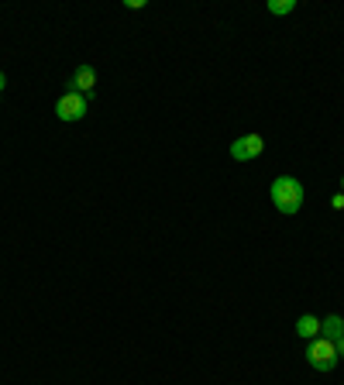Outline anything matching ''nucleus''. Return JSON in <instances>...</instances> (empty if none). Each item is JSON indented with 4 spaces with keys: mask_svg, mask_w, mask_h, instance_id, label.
<instances>
[{
    "mask_svg": "<svg viewBox=\"0 0 344 385\" xmlns=\"http://www.w3.org/2000/svg\"><path fill=\"white\" fill-rule=\"evenodd\" d=\"M341 192H344V179H341Z\"/></svg>",
    "mask_w": 344,
    "mask_h": 385,
    "instance_id": "12",
    "label": "nucleus"
},
{
    "mask_svg": "<svg viewBox=\"0 0 344 385\" xmlns=\"http://www.w3.org/2000/svg\"><path fill=\"white\" fill-rule=\"evenodd\" d=\"M4 86H7V76H4V73H0V90H4Z\"/></svg>",
    "mask_w": 344,
    "mask_h": 385,
    "instance_id": "11",
    "label": "nucleus"
},
{
    "mask_svg": "<svg viewBox=\"0 0 344 385\" xmlns=\"http://www.w3.org/2000/svg\"><path fill=\"white\" fill-rule=\"evenodd\" d=\"M306 361L310 368H317V371H334L338 368V347L324 341V337H313V341H306Z\"/></svg>",
    "mask_w": 344,
    "mask_h": 385,
    "instance_id": "2",
    "label": "nucleus"
},
{
    "mask_svg": "<svg viewBox=\"0 0 344 385\" xmlns=\"http://www.w3.org/2000/svg\"><path fill=\"white\" fill-rule=\"evenodd\" d=\"M334 347H338V358H344V334L338 337V341H334Z\"/></svg>",
    "mask_w": 344,
    "mask_h": 385,
    "instance_id": "10",
    "label": "nucleus"
},
{
    "mask_svg": "<svg viewBox=\"0 0 344 385\" xmlns=\"http://www.w3.org/2000/svg\"><path fill=\"white\" fill-rule=\"evenodd\" d=\"M341 334H344V320L338 317V313H330V317H324V320H320V337H324V341H330V344H334Z\"/></svg>",
    "mask_w": 344,
    "mask_h": 385,
    "instance_id": "6",
    "label": "nucleus"
},
{
    "mask_svg": "<svg viewBox=\"0 0 344 385\" xmlns=\"http://www.w3.org/2000/svg\"><path fill=\"white\" fill-rule=\"evenodd\" d=\"M268 11L279 14V18H283V14H293V11H296V0H268Z\"/></svg>",
    "mask_w": 344,
    "mask_h": 385,
    "instance_id": "8",
    "label": "nucleus"
},
{
    "mask_svg": "<svg viewBox=\"0 0 344 385\" xmlns=\"http://www.w3.org/2000/svg\"><path fill=\"white\" fill-rule=\"evenodd\" d=\"M86 111H90V96L76 93V90H69V93H62L56 100V117H59V120H66V124H76V120H83Z\"/></svg>",
    "mask_w": 344,
    "mask_h": 385,
    "instance_id": "3",
    "label": "nucleus"
},
{
    "mask_svg": "<svg viewBox=\"0 0 344 385\" xmlns=\"http://www.w3.org/2000/svg\"><path fill=\"white\" fill-rule=\"evenodd\" d=\"M262 152H265V138L262 135H241V138H234L228 148V155L234 162H255Z\"/></svg>",
    "mask_w": 344,
    "mask_h": 385,
    "instance_id": "4",
    "label": "nucleus"
},
{
    "mask_svg": "<svg viewBox=\"0 0 344 385\" xmlns=\"http://www.w3.org/2000/svg\"><path fill=\"white\" fill-rule=\"evenodd\" d=\"M330 207H334V210H344V192H334V196H330Z\"/></svg>",
    "mask_w": 344,
    "mask_h": 385,
    "instance_id": "9",
    "label": "nucleus"
},
{
    "mask_svg": "<svg viewBox=\"0 0 344 385\" xmlns=\"http://www.w3.org/2000/svg\"><path fill=\"white\" fill-rule=\"evenodd\" d=\"M69 83H73V90H76V93L93 96V86H96V69H93V66H86V62H83V66H76V73H73V79H69Z\"/></svg>",
    "mask_w": 344,
    "mask_h": 385,
    "instance_id": "5",
    "label": "nucleus"
},
{
    "mask_svg": "<svg viewBox=\"0 0 344 385\" xmlns=\"http://www.w3.org/2000/svg\"><path fill=\"white\" fill-rule=\"evenodd\" d=\"M303 183L296 179V175H279V179H272V186H268V196H272V207L283 213V217H293V213H300L303 207Z\"/></svg>",
    "mask_w": 344,
    "mask_h": 385,
    "instance_id": "1",
    "label": "nucleus"
},
{
    "mask_svg": "<svg viewBox=\"0 0 344 385\" xmlns=\"http://www.w3.org/2000/svg\"><path fill=\"white\" fill-rule=\"evenodd\" d=\"M296 334H300L303 341H313V337H320V320H317L313 313H303V317L296 320Z\"/></svg>",
    "mask_w": 344,
    "mask_h": 385,
    "instance_id": "7",
    "label": "nucleus"
}]
</instances>
